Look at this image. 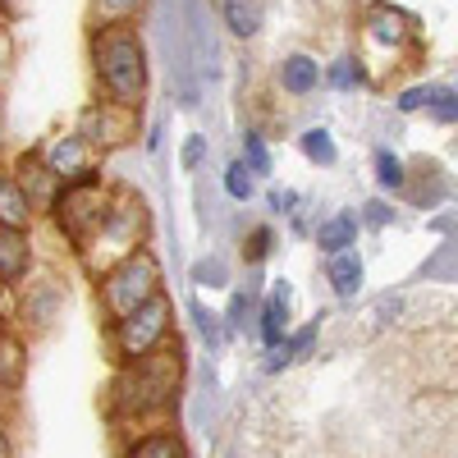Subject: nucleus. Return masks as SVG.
I'll return each mask as SVG.
<instances>
[{"mask_svg": "<svg viewBox=\"0 0 458 458\" xmlns=\"http://www.w3.org/2000/svg\"><path fill=\"white\" fill-rule=\"evenodd\" d=\"M367 28H371L376 42H399L403 37V14L390 10V5H371L367 10Z\"/></svg>", "mask_w": 458, "mask_h": 458, "instance_id": "16", "label": "nucleus"}, {"mask_svg": "<svg viewBox=\"0 0 458 458\" xmlns=\"http://www.w3.org/2000/svg\"><path fill=\"white\" fill-rule=\"evenodd\" d=\"M353 234H358V220L353 216H335V220H326L321 229H317V243L335 257V252H344L353 243Z\"/></svg>", "mask_w": 458, "mask_h": 458, "instance_id": "15", "label": "nucleus"}, {"mask_svg": "<svg viewBox=\"0 0 458 458\" xmlns=\"http://www.w3.org/2000/svg\"><path fill=\"white\" fill-rule=\"evenodd\" d=\"M422 101H431V92H427V88H412V92H403V101H399V106H403V110H417Z\"/></svg>", "mask_w": 458, "mask_h": 458, "instance_id": "25", "label": "nucleus"}, {"mask_svg": "<svg viewBox=\"0 0 458 458\" xmlns=\"http://www.w3.org/2000/svg\"><path fill=\"white\" fill-rule=\"evenodd\" d=\"M133 129H138V114H133V106H120V101H101V106L83 110V124H79V133L92 147H120L133 138Z\"/></svg>", "mask_w": 458, "mask_h": 458, "instance_id": "7", "label": "nucleus"}, {"mask_svg": "<svg viewBox=\"0 0 458 458\" xmlns=\"http://www.w3.org/2000/svg\"><path fill=\"white\" fill-rule=\"evenodd\" d=\"M302 151H308L312 161H321V165H330V161H335V142H330V133H326V129L302 133Z\"/></svg>", "mask_w": 458, "mask_h": 458, "instance_id": "19", "label": "nucleus"}, {"mask_svg": "<svg viewBox=\"0 0 458 458\" xmlns=\"http://www.w3.org/2000/svg\"><path fill=\"white\" fill-rule=\"evenodd\" d=\"M0 458H10V440L5 436H0Z\"/></svg>", "mask_w": 458, "mask_h": 458, "instance_id": "30", "label": "nucleus"}, {"mask_svg": "<svg viewBox=\"0 0 458 458\" xmlns=\"http://www.w3.org/2000/svg\"><path fill=\"white\" fill-rule=\"evenodd\" d=\"M376 179L386 183V188H399V183H403V165H399V157L380 151V157H376Z\"/></svg>", "mask_w": 458, "mask_h": 458, "instance_id": "22", "label": "nucleus"}, {"mask_svg": "<svg viewBox=\"0 0 458 458\" xmlns=\"http://www.w3.org/2000/svg\"><path fill=\"white\" fill-rule=\"evenodd\" d=\"M5 64H10V37L0 32V69H5Z\"/></svg>", "mask_w": 458, "mask_h": 458, "instance_id": "29", "label": "nucleus"}, {"mask_svg": "<svg viewBox=\"0 0 458 458\" xmlns=\"http://www.w3.org/2000/svg\"><path fill=\"white\" fill-rule=\"evenodd\" d=\"M23 353H19V344L10 339V335H0V386H14V380H19V362Z\"/></svg>", "mask_w": 458, "mask_h": 458, "instance_id": "18", "label": "nucleus"}, {"mask_svg": "<svg viewBox=\"0 0 458 458\" xmlns=\"http://www.w3.org/2000/svg\"><path fill=\"white\" fill-rule=\"evenodd\" d=\"M151 298H161V266L151 252H133L120 266H110L106 280H101V302L110 321H124L138 308H147Z\"/></svg>", "mask_w": 458, "mask_h": 458, "instance_id": "3", "label": "nucleus"}, {"mask_svg": "<svg viewBox=\"0 0 458 458\" xmlns=\"http://www.w3.org/2000/svg\"><path fill=\"white\" fill-rule=\"evenodd\" d=\"M179 376H183L179 344H161L157 353H147V358H138V362H124V371L114 376L110 403H114V412H120V417L165 412V408L174 403Z\"/></svg>", "mask_w": 458, "mask_h": 458, "instance_id": "1", "label": "nucleus"}, {"mask_svg": "<svg viewBox=\"0 0 458 458\" xmlns=\"http://www.w3.org/2000/svg\"><path fill=\"white\" fill-rule=\"evenodd\" d=\"M142 225H147V216H142V202H133V198H124L120 207L110 202V216H106V225L97 229V234H92L83 248H106V252L114 257V266H120L124 257H133V252H138Z\"/></svg>", "mask_w": 458, "mask_h": 458, "instance_id": "6", "label": "nucleus"}, {"mask_svg": "<svg viewBox=\"0 0 458 458\" xmlns=\"http://www.w3.org/2000/svg\"><path fill=\"white\" fill-rule=\"evenodd\" d=\"M225 188H229V198L248 202V198H252V174H248V165H229V170H225Z\"/></svg>", "mask_w": 458, "mask_h": 458, "instance_id": "20", "label": "nucleus"}, {"mask_svg": "<svg viewBox=\"0 0 458 458\" xmlns=\"http://www.w3.org/2000/svg\"><path fill=\"white\" fill-rule=\"evenodd\" d=\"M47 165L51 174L69 188V183H88L97 179V147L83 138V133H73V138H60L51 151H47Z\"/></svg>", "mask_w": 458, "mask_h": 458, "instance_id": "8", "label": "nucleus"}, {"mask_svg": "<svg viewBox=\"0 0 458 458\" xmlns=\"http://www.w3.org/2000/svg\"><path fill=\"white\" fill-rule=\"evenodd\" d=\"M101 5V14H129V10H138V0H97Z\"/></svg>", "mask_w": 458, "mask_h": 458, "instance_id": "24", "label": "nucleus"}, {"mask_svg": "<svg viewBox=\"0 0 458 458\" xmlns=\"http://www.w3.org/2000/svg\"><path fill=\"white\" fill-rule=\"evenodd\" d=\"M23 271H28V239H23V229H5V225H0V280L14 284Z\"/></svg>", "mask_w": 458, "mask_h": 458, "instance_id": "10", "label": "nucleus"}, {"mask_svg": "<svg viewBox=\"0 0 458 458\" xmlns=\"http://www.w3.org/2000/svg\"><path fill=\"white\" fill-rule=\"evenodd\" d=\"M129 458H188V449H183L179 436L157 431V436H142V440L129 449Z\"/></svg>", "mask_w": 458, "mask_h": 458, "instance_id": "14", "label": "nucleus"}, {"mask_svg": "<svg viewBox=\"0 0 458 458\" xmlns=\"http://www.w3.org/2000/svg\"><path fill=\"white\" fill-rule=\"evenodd\" d=\"M431 114H436V120L440 124H454L458 120V92H431Z\"/></svg>", "mask_w": 458, "mask_h": 458, "instance_id": "23", "label": "nucleus"}, {"mask_svg": "<svg viewBox=\"0 0 458 458\" xmlns=\"http://www.w3.org/2000/svg\"><path fill=\"white\" fill-rule=\"evenodd\" d=\"M0 129H5V114H0Z\"/></svg>", "mask_w": 458, "mask_h": 458, "instance_id": "31", "label": "nucleus"}, {"mask_svg": "<svg viewBox=\"0 0 458 458\" xmlns=\"http://www.w3.org/2000/svg\"><path fill=\"white\" fill-rule=\"evenodd\" d=\"M170 335V302L165 298H151L147 308H138L133 317L114 321V353L124 362H138L147 353H157Z\"/></svg>", "mask_w": 458, "mask_h": 458, "instance_id": "5", "label": "nucleus"}, {"mask_svg": "<svg viewBox=\"0 0 458 458\" xmlns=\"http://www.w3.org/2000/svg\"><path fill=\"white\" fill-rule=\"evenodd\" d=\"M106 216H110V198H106V188L97 179L69 183L64 193H55V220H60V229L73 243H88L106 225Z\"/></svg>", "mask_w": 458, "mask_h": 458, "instance_id": "4", "label": "nucleus"}, {"mask_svg": "<svg viewBox=\"0 0 458 458\" xmlns=\"http://www.w3.org/2000/svg\"><path fill=\"white\" fill-rule=\"evenodd\" d=\"M97 73L120 106H138L147 88V60H142V42L124 23H114L97 37Z\"/></svg>", "mask_w": 458, "mask_h": 458, "instance_id": "2", "label": "nucleus"}, {"mask_svg": "<svg viewBox=\"0 0 458 458\" xmlns=\"http://www.w3.org/2000/svg\"><path fill=\"white\" fill-rule=\"evenodd\" d=\"M330 79H335L339 88H344V83H353V69H349V60H339V64H335V73H330Z\"/></svg>", "mask_w": 458, "mask_h": 458, "instance_id": "27", "label": "nucleus"}, {"mask_svg": "<svg viewBox=\"0 0 458 458\" xmlns=\"http://www.w3.org/2000/svg\"><path fill=\"white\" fill-rule=\"evenodd\" d=\"M312 83H317V64L308 55H289L284 60V88L289 92H312Z\"/></svg>", "mask_w": 458, "mask_h": 458, "instance_id": "17", "label": "nucleus"}, {"mask_svg": "<svg viewBox=\"0 0 458 458\" xmlns=\"http://www.w3.org/2000/svg\"><path fill=\"white\" fill-rule=\"evenodd\" d=\"M284 312H289V289L276 284L271 298H266V312H261V339H266V344H280V335H284Z\"/></svg>", "mask_w": 458, "mask_h": 458, "instance_id": "12", "label": "nucleus"}, {"mask_svg": "<svg viewBox=\"0 0 458 458\" xmlns=\"http://www.w3.org/2000/svg\"><path fill=\"white\" fill-rule=\"evenodd\" d=\"M367 211H371V220H376V225H386V220H390V211H386V207H380V202H371Z\"/></svg>", "mask_w": 458, "mask_h": 458, "instance_id": "28", "label": "nucleus"}, {"mask_svg": "<svg viewBox=\"0 0 458 458\" xmlns=\"http://www.w3.org/2000/svg\"><path fill=\"white\" fill-rule=\"evenodd\" d=\"M243 157H248V170H252V174H266V170H271V157H266V142H261L257 133H248V138H243Z\"/></svg>", "mask_w": 458, "mask_h": 458, "instance_id": "21", "label": "nucleus"}, {"mask_svg": "<svg viewBox=\"0 0 458 458\" xmlns=\"http://www.w3.org/2000/svg\"><path fill=\"white\" fill-rule=\"evenodd\" d=\"M32 216V198L23 193V183L10 179V174H0V225L5 229H23Z\"/></svg>", "mask_w": 458, "mask_h": 458, "instance_id": "9", "label": "nucleus"}, {"mask_svg": "<svg viewBox=\"0 0 458 458\" xmlns=\"http://www.w3.org/2000/svg\"><path fill=\"white\" fill-rule=\"evenodd\" d=\"M225 23H229V32L252 37L261 28V0H225Z\"/></svg>", "mask_w": 458, "mask_h": 458, "instance_id": "13", "label": "nucleus"}, {"mask_svg": "<svg viewBox=\"0 0 458 458\" xmlns=\"http://www.w3.org/2000/svg\"><path fill=\"white\" fill-rule=\"evenodd\" d=\"M266 252H271V234H266V229H257V234H252V257L261 261Z\"/></svg>", "mask_w": 458, "mask_h": 458, "instance_id": "26", "label": "nucleus"}, {"mask_svg": "<svg viewBox=\"0 0 458 458\" xmlns=\"http://www.w3.org/2000/svg\"><path fill=\"white\" fill-rule=\"evenodd\" d=\"M326 276H330V284H335L339 298H353L358 284H362V261L353 252H335L330 266H326Z\"/></svg>", "mask_w": 458, "mask_h": 458, "instance_id": "11", "label": "nucleus"}]
</instances>
